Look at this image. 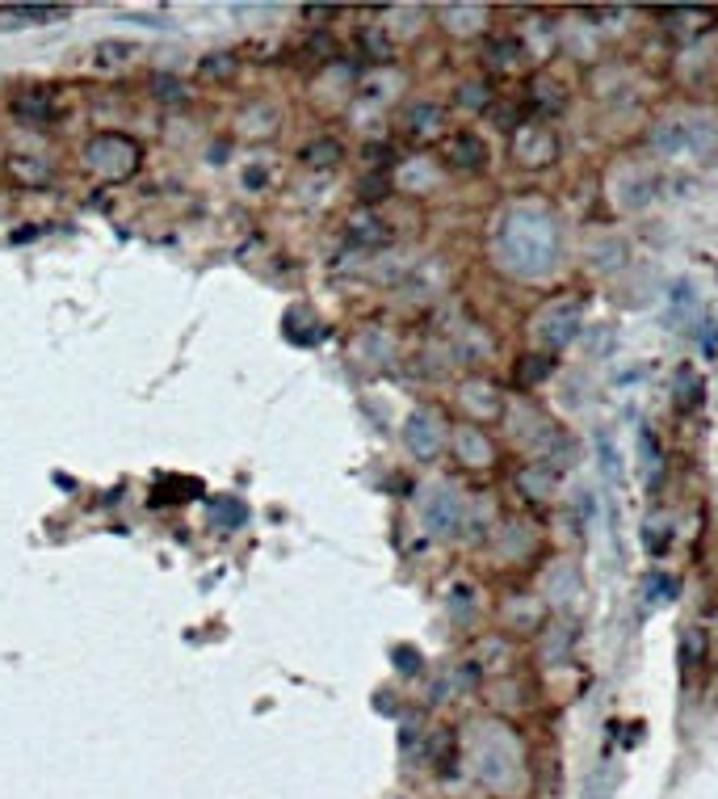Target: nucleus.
Masks as SVG:
<instances>
[{
    "mask_svg": "<svg viewBox=\"0 0 718 799\" xmlns=\"http://www.w3.org/2000/svg\"><path fill=\"white\" fill-rule=\"evenodd\" d=\"M496 257L508 274L542 278L558 261V227L542 207H513L496 227Z\"/></svg>",
    "mask_w": 718,
    "mask_h": 799,
    "instance_id": "1",
    "label": "nucleus"
},
{
    "mask_svg": "<svg viewBox=\"0 0 718 799\" xmlns=\"http://www.w3.org/2000/svg\"><path fill=\"white\" fill-rule=\"evenodd\" d=\"M471 771L492 791H513L521 783V741L505 724H475L471 732Z\"/></svg>",
    "mask_w": 718,
    "mask_h": 799,
    "instance_id": "2",
    "label": "nucleus"
},
{
    "mask_svg": "<svg viewBox=\"0 0 718 799\" xmlns=\"http://www.w3.org/2000/svg\"><path fill=\"white\" fill-rule=\"evenodd\" d=\"M585 329V312L576 299H555L551 307H542L538 316H533V337L546 345V350H563V345H572L576 337Z\"/></svg>",
    "mask_w": 718,
    "mask_h": 799,
    "instance_id": "3",
    "label": "nucleus"
},
{
    "mask_svg": "<svg viewBox=\"0 0 718 799\" xmlns=\"http://www.w3.org/2000/svg\"><path fill=\"white\" fill-rule=\"evenodd\" d=\"M421 522L433 539H454L462 530V496L454 484H433L421 501Z\"/></svg>",
    "mask_w": 718,
    "mask_h": 799,
    "instance_id": "4",
    "label": "nucleus"
},
{
    "mask_svg": "<svg viewBox=\"0 0 718 799\" xmlns=\"http://www.w3.org/2000/svg\"><path fill=\"white\" fill-rule=\"evenodd\" d=\"M442 442H446V425H442V416L433 413V409H416V413L408 416V425H403V446H408L416 459H433V455L442 450Z\"/></svg>",
    "mask_w": 718,
    "mask_h": 799,
    "instance_id": "5",
    "label": "nucleus"
},
{
    "mask_svg": "<svg viewBox=\"0 0 718 799\" xmlns=\"http://www.w3.org/2000/svg\"><path fill=\"white\" fill-rule=\"evenodd\" d=\"M558 152V139L551 127H538V122H530V127H521L517 131V139H513V156L521 161V165H551Z\"/></svg>",
    "mask_w": 718,
    "mask_h": 799,
    "instance_id": "6",
    "label": "nucleus"
},
{
    "mask_svg": "<svg viewBox=\"0 0 718 799\" xmlns=\"http://www.w3.org/2000/svg\"><path fill=\"white\" fill-rule=\"evenodd\" d=\"M546 598L555 602V607H572L580 594H585V577H580V568H576V560H555L551 568H546Z\"/></svg>",
    "mask_w": 718,
    "mask_h": 799,
    "instance_id": "7",
    "label": "nucleus"
},
{
    "mask_svg": "<svg viewBox=\"0 0 718 799\" xmlns=\"http://www.w3.org/2000/svg\"><path fill=\"white\" fill-rule=\"evenodd\" d=\"M651 193H656V177H651L647 168L626 165L617 177H613V202H617V207H643Z\"/></svg>",
    "mask_w": 718,
    "mask_h": 799,
    "instance_id": "8",
    "label": "nucleus"
},
{
    "mask_svg": "<svg viewBox=\"0 0 718 799\" xmlns=\"http://www.w3.org/2000/svg\"><path fill=\"white\" fill-rule=\"evenodd\" d=\"M68 9L59 4H4L0 9V30L13 26H51V22H63Z\"/></svg>",
    "mask_w": 718,
    "mask_h": 799,
    "instance_id": "9",
    "label": "nucleus"
},
{
    "mask_svg": "<svg viewBox=\"0 0 718 799\" xmlns=\"http://www.w3.org/2000/svg\"><path fill=\"white\" fill-rule=\"evenodd\" d=\"M450 446L454 455L462 463H471V468H487L492 463V442L483 438V430H475V425H458L450 434Z\"/></svg>",
    "mask_w": 718,
    "mask_h": 799,
    "instance_id": "10",
    "label": "nucleus"
},
{
    "mask_svg": "<svg viewBox=\"0 0 718 799\" xmlns=\"http://www.w3.org/2000/svg\"><path fill=\"white\" fill-rule=\"evenodd\" d=\"M672 404H676V413H693L697 404H702V375L693 371L690 362L676 371V379H672Z\"/></svg>",
    "mask_w": 718,
    "mask_h": 799,
    "instance_id": "11",
    "label": "nucleus"
},
{
    "mask_svg": "<svg viewBox=\"0 0 718 799\" xmlns=\"http://www.w3.org/2000/svg\"><path fill=\"white\" fill-rule=\"evenodd\" d=\"M450 156L458 168H483L487 165V143L475 136V131H458L450 139Z\"/></svg>",
    "mask_w": 718,
    "mask_h": 799,
    "instance_id": "12",
    "label": "nucleus"
},
{
    "mask_svg": "<svg viewBox=\"0 0 718 799\" xmlns=\"http://www.w3.org/2000/svg\"><path fill=\"white\" fill-rule=\"evenodd\" d=\"M13 114L26 118V122H51V114H55L51 93H47L43 84H38V89H26L22 97H13Z\"/></svg>",
    "mask_w": 718,
    "mask_h": 799,
    "instance_id": "13",
    "label": "nucleus"
},
{
    "mask_svg": "<svg viewBox=\"0 0 718 799\" xmlns=\"http://www.w3.org/2000/svg\"><path fill=\"white\" fill-rule=\"evenodd\" d=\"M298 161L307 168H328L341 161V143L337 139H316V143H307L303 152H298Z\"/></svg>",
    "mask_w": 718,
    "mask_h": 799,
    "instance_id": "14",
    "label": "nucleus"
},
{
    "mask_svg": "<svg viewBox=\"0 0 718 799\" xmlns=\"http://www.w3.org/2000/svg\"><path fill=\"white\" fill-rule=\"evenodd\" d=\"M483 17H487V13H483L479 4H450V9H446V26H450L454 34H475V30L483 26Z\"/></svg>",
    "mask_w": 718,
    "mask_h": 799,
    "instance_id": "15",
    "label": "nucleus"
},
{
    "mask_svg": "<svg viewBox=\"0 0 718 799\" xmlns=\"http://www.w3.org/2000/svg\"><path fill=\"white\" fill-rule=\"evenodd\" d=\"M643 598H647V607H668V602L676 598V577H668V573H647V580H643Z\"/></svg>",
    "mask_w": 718,
    "mask_h": 799,
    "instance_id": "16",
    "label": "nucleus"
},
{
    "mask_svg": "<svg viewBox=\"0 0 718 799\" xmlns=\"http://www.w3.org/2000/svg\"><path fill=\"white\" fill-rule=\"evenodd\" d=\"M668 539H672V526H668V514H647V522H643V543H647V552H664Z\"/></svg>",
    "mask_w": 718,
    "mask_h": 799,
    "instance_id": "17",
    "label": "nucleus"
},
{
    "mask_svg": "<svg viewBox=\"0 0 718 799\" xmlns=\"http://www.w3.org/2000/svg\"><path fill=\"white\" fill-rule=\"evenodd\" d=\"M702 661H706V632L685 627V635H681V669H697Z\"/></svg>",
    "mask_w": 718,
    "mask_h": 799,
    "instance_id": "18",
    "label": "nucleus"
},
{
    "mask_svg": "<svg viewBox=\"0 0 718 799\" xmlns=\"http://www.w3.org/2000/svg\"><path fill=\"white\" fill-rule=\"evenodd\" d=\"M93 56H97V63H131L134 43H127V38H102V43L93 47Z\"/></svg>",
    "mask_w": 718,
    "mask_h": 799,
    "instance_id": "19",
    "label": "nucleus"
},
{
    "mask_svg": "<svg viewBox=\"0 0 718 799\" xmlns=\"http://www.w3.org/2000/svg\"><path fill=\"white\" fill-rule=\"evenodd\" d=\"M597 455H601L605 480H622V455H617V446H613L610 430H597Z\"/></svg>",
    "mask_w": 718,
    "mask_h": 799,
    "instance_id": "20",
    "label": "nucleus"
},
{
    "mask_svg": "<svg viewBox=\"0 0 718 799\" xmlns=\"http://www.w3.org/2000/svg\"><path fill=\"white\" fill-rule=\"evenodd\" d=\"M492 391H496V387L492 384H467V391H462V400H467V404H471V409H483V413L487 416H496L501 413V400H496V396H492Z\"/></svg>",
    "mask_w": 718,
    "mask_h": 799,
    "instance_id": "21",
    "label": "nucleus"
},
{
    "mask_svg": "<svg viewBox=\"0 0 718 799\" xmlns=\"http://www.w3.org/2000/svg\"><path fill=\"white\" fill-rule=\"evenodd\" d=\"M437 122H442V106H437V102H416V106H408V127H412V131L425 136V131H433Z\"/></svg>",
    "mask_w": 718,
    "mask_h": 799,
    "instance_id": "22",
    "label": "nucleus"
},
{
    "mask_svg": "<svg viewBox=\"0 0 718 799\" xmlns=\"http://www.w3.org/2000/svg\"><path fill=\"white\" fill-rule=\"evenodd\" d=\"M555 471H551V463H546V468H526L521 471V489H526V493L530 496H546L551 493V489H555Z\"/></svg>",
    "mask_w": 718,
    "mask_h": 799,
    "instance_id": "23",
    "label": "nucleus"
},
{
    "mask_svg": "<svg viewBox=\"0 0 718 799\" xmlns=\"http://www.w3.org/2000/svg\"><path fill=\"white\" fill-rule=\"evenodd\" d=\"M567 648H572V632H567V627H551V635L542 639V661L546 665L563 661V657H567Z\"/></svg>",
    "mask_w": 718,
    "mask_h": 799,
    "instance_id": "24",
    "label": "nucleus"
},
{
    "mask_svg": "<svg viewBox=\"0 0 718 799\" xmlns=\"http://www.w3.org/2000/svg\"><path fill=\"white\" fill-rule=\"evenodd\" d=\"M232 72H236V59L223 56V51H219V56H207L198 63V77H202V81H227Z\"/></svg>",
    "mask_w": 718,
    "mask_h": 799,
    "instance_id": "25",
    "label": "nucleus"
},
{
    "mask_svg": "<svg viewBox=\"0 0 718 799\" xmlns=\"http://www.w3.org/2000/svg\"><path fill=\"white\" fill-rule=\"evenodd\" d=\"M391 657H396V669H399V673H408V678L425 669V657H421V648H412V644H396V653H391Z\"/></svg>",
    "mask_w": 718,
    "mask_h": 799,
    "instance_id": "26",
    "label": "nucleus"
},
{
    "mask_svg": "<svg viewBox=\"0 0 718 799\" xmlns=\"http://www.w3.org/2000/svg\"><path fill=\"white\" fill-rule=\"evenodd\" d=\"M638 450H643V463H647V475H660V442H656V434L638 430Z\"/></svg>",
    "mask_w": 718,
    "mask_h": 799,
    "instance_id": "27",
    "label": "nucleus"
},
{
    "mask_svg": "<svg viewBox=\"0 0 718 799\" xmlns=\"http://www.w3.org/2000/svg\"><path fill=\"white\" fill-rule=\"evenodd\" d=\"M555 371V359H530L526 366H521V384L530 387V384H538V379H546Z\"/></svg>",
    "mask_w": 718,
    "mask_h": 799,
    "instance_id": "28",
    "label": "nucleus"
},
{
    "mask_svg": "<svg viewBox=\"0 0 718 799\" xmlns=\"http://www.w3.org/2000/svg\"><path fill=\"white\" fill-rule=\"evenodd\" d=\"M362 43L370 47L374 59H387V56H391V47H387V38H382L378 30H362Z\"/></svg>",
    "mask_w": 718,
    "mask_h": 799,
    "instance_id": "29",
    "label": "nucleus"
},
{
    "mask_svg": "<svg viewBox=\"0 0 718 799\" xmlns=\"http://www.w3.org/2000/svg\"><path fill=\"white\" fill-rule=\"evenodd\" d=\"M605 791H610V771L601 766V771H597V774H592V778H588V796H585V799H610V796H605Z\"/></svg>",
    "mask_w": 718,
    "mask_h": 799,
    "instance_id": "30",
    "label": "nucleus"
},
{
    "mask_svg": "<svg viewBox=\"0 0 718 799\" xmlns=\"http://www.w3.org/2000/svg\"><path fill=\"white\" fill-rule=\"evenodd\" d=\"M362 227H353V240H382L387 232H382V223H374V220H357Z\"/></svg>",
    "mask_w": 718,
    "mask_h": 799,
    "instance_id": "31",
    "label": "nucleus"
},
{
    "mask_svg": "<svg viewBox=\"0 0 718 799\" xmlns=\"http://www.w3.org/2000/svg\"><path fill=\"white\" fill-rule=\"evenodd\" d=\"M156 93H160V97H168V102H181V84L173 81V77L156 81Z\"/></svg>",
    "mask_w": 718,
    "mask_h": 799,
    "instance_id": "32",
    "label": "nucleus"
},
{
    "mask_svg": "<svg viewBox=\"0 0 718 799\" xmlns=\"http://www.w3.org/2000/svg\"><path fill=\"white\" fill-rule=\"evenodd\" d=\"M471 585H454V610H471Z\"/></svg>",
    "mask_w": 718,
    "mask_h": 799,
    "instance_id": "33",
    "label": "nucleus"
}]
</instances>
